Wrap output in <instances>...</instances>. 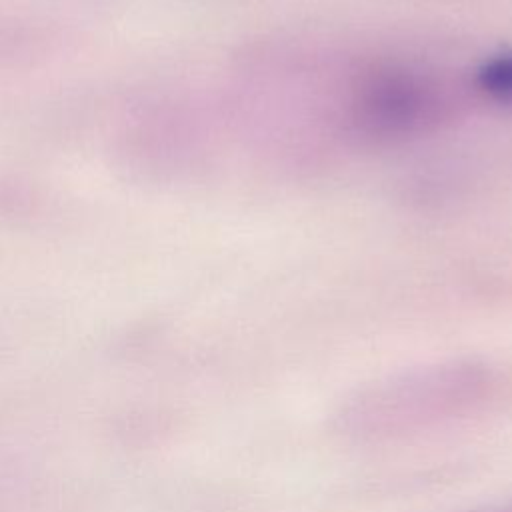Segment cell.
<instances>
[{
    "label": "cell",
    "mask_w": 512,
    "mask_h": 512,
    "mask_svg": "<svg viewBox=\"0 0 512 512\" xmlns=\"http://www.w3.org/2000/svg\"><path fill=\"white\" fill-rule=\"evenodd\" d=\"M354 106L356 122L364 130L396 136L432 120L438 100L434 90L414 76L380 74L360 88Z\"/></svg>",
    "instance_id": "obj_2"
},
{
    "label": "cell",
    "mask_w": 512,
    "mask_h": 512,
    "mask_svg": "<svg viewBox=\"0 0 512 512\" xmlns=\"http://www.w3.org/2000/svg\"><path fill=\"white\" fill-rule=\"evenodd\" d=\"M504 512H512V510H504Z\"/></svg>",
    "instance_id": "obj_4"
},
{
    "label": "cell",
    "mask_w": 512,
    "mask_h": 512,
    "mask_svg": "<svg viewBox=\"0 0 512 512\" xmlns=\"http://www.w3.org/2000/svg\"><path fill=\"white\" fill-rule=\"evenodd\" d=\"M492 386V376L476 364L390 376L364 388L342 408V428L360 438L406 434L466 414L484 402Z\"/></svg>",
    "instance_id": "obj_1"
},
{
    "label": "cell",
    "mask_w": 512,
    "mask_h": 512,
    "mask_svg": "<svg viewBox=\"0 0 512 512\" xmlns=\"http://www.w3.org/2000/svg\"><path fill=\"white\" fill-rule=\"evenodd\" d=\"M484 92L496 98H512V54L490 60L478 74Z\"/></svg>",
    "instance_id": "obj_3"
}]
</instances>
